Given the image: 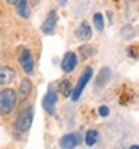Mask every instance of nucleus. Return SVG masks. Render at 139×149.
Returning a JSON list of instances; mask_svg holds the SVG:
<instances>
[{"label":"nucleus","mask_w":139,"mask_h":149,"mask_svg":"<svg viewBox=\"0 0 139 149\" xmlns=\"http://www.w3.org/2000/svg\"><path fill=\"white\" fill-rule=\"evenodd\" d=\"M72 82L69 79H63L60 84H58V93L63 95V97H70V93H72Z\"/></svg>","instance_id":"14"},{"label":"nucleus","mask_w":139,"mask_h":149,"mask_svg":"<svg viewBox=\"0 0 139 149\" xmlns=\"http://www.w3.org/2000/svg\"><path fill=\"white\" fill-rule=\"evenodd\" d=\"M17 81V72L9 66H0V88L9 86Z\"/></svg>","instance_id":"6"},{"label":"nucleus","mask_w":139,"mask_h":149,"mask_svg":"<svg viewBox=\"0 0 139 149\" xmlns=\"http://www.w3.org/2000/svg\"><path fill=\"white\" fill-rule=\"evenodd\" d=\"M6 2H8V5H11V6H15L20 0H6Z\"/></svg>","instance_id":"21"},{"label":"nucleus","mask_w":139,"mask_h":149,"mask_svg":"<svg viewBox=\"0 0 139 149\" xmlns=\"http://www.w3.org/2000/svg\"><path fill=\"white\" fill-rule=\"evenodd\" d=\"M18 104V95L17 91L11 86H2L0 90V116H9L12 112L17 109Z\"/></svg>","instance_id":"2"},{"label":"nucleus","mask_w":139,"mask_h":149,"mask_svg":"<svg viewBox=\"0 0 139 149\" xmlns=\"http://www.w3.org/2000/svg\"><path fill=\"white\" fill-rule=\"evenodd\" d=\"M109 112H111V110H109L108 106H100V107H99V115L102 116V118H106V116L109 115Z\"/></svg>","instance_id":"19"},{"label":"nucleus","mask_w":139,"mask_h":149,"mask_svg":"<svg viewBox=\"0 0 139 149\" xmlns=\"http://www.w3.org/2000/svg\"><path fill=\"white\" fill-rule=\"evenodd\" d=\"M75 36H77L79 40H82V42H88L93 37V29H91V26L87 21H82L79 26H78L77 31H75Z\"/></svg>","instance_id":"12"},{"label":"nucleus","mask_w":139,"mask_h":149,"mask_svg":"<svg viewBox=\"0 0 139 149\" xmlns=\"http://www.w3.org/2000/svg\"><path fill=\"white\" fill-rule=\"evenodd\" d=\"M39 2H41V0H29L30 6H36V5H39Z\"/></svg>","instance_id":"22"},{"label":"nucleus","mask_w":139,"mask_h":149,"mask_svg":"<svg viewBox=\"0 0 139 149\" xmlns=\"http://www.w3.org/2000/svg\"><path fill=\"white\" fill-rule=\"evenodd\" d=\"M18 63H20L21 70L26 73V76H33L34 74V58H33L30 48H24L21 51Z\"/></svg>","instance_id":"4"},{"label":"nucleus","mask_w":139,"mask_h":149,"mask_svg":"<svg viewBox=\"0 0 139 149\" xmlns=\"http://www.w3.org/2000/svg\"><path fill=\"white\" fill-rule=\"evenodd\" d=\"M93 24H94L96 30H99V31H102L105 29V19H103V15L100 12H96L93 15Z\"/></svg>","instance_id":"17"},{"label":"nucleus","mask_w":139,"mask_h":149,"mask_svg":"<svg viewBox=\"0 0 139 149\" xmlns=\"http://www.w3.org/2000/svg\"><path fill=\"white\" fill-rule=\"evenodd\" d=\"M79 54H81V58L82 60H87L88 57H91L94 54V49L91 46H88V45H82L79 48Z\"/></svg>","instance_id":"18"},{"label":"nucleus","mask_w":139,"mask_h":149,"mask_svg":"<svg viewBox=\"0 0 139 149\" xmlns=\"http://www.w3.org/2000/svg\"><path fill=\"white\" fill-rule=\"evenodd\" d=\"M120 34H121L123 39H126V40H132L133 37H135V29H133V26H132V24H127V26L121 27Z\"/></svg>","instance_id":"16"},{"label":"nucleus","mask_w":139,"mask_h":149,"mask_svg":"<svg viewBox=\"0 0 139 149\" xmlns=\"http://www.w3.org/2000/svg\"><path fill=\"white\" fill-rule=\"evenodd\" d=\"M127 52H129V55H130V57H133V58L136 60V58H138V46H136V45L129 46V51H127Z\"/></svg>","instance_id":"20"},{"label":"nucleus","mask_w":139,"mask_h":149,"mask_svg":"<svg viewBox=\"0 0 139 149\" xmlns=\"http://www.w3.org/2000/svg\"><path fill=\"white\" fill-rule=\"evenodd\" d=\"M82 142V137L78 131L75 133H67L65 134L63 137L60 139V148H65V149H72V148H77L79 146Z\"/></svg>","instance_id":"8"},{"label":"nucleus","mask_w":139,"mask_h":149,"mask_svg":"<svg viewBox=\"0 0 139 149\" xmlns=\"http://www.w3.org/2000/svg\"><path fill=\"white\" fill-rule=\"evenodd\" d=\"M57 102H58V93H57V90L54 88L53 85H49L48 90H46V94L44 97V100H42V107L45 109V112L48 115L53 116L55 113Z\"/></svg>","instance_id":"5"},{"label":"nucleus","mask_w":139,"mask_h":149,"mask_svg":"<svg viewBox=\"0 0 139 149\" xmlns=\"http://www.w3.org/2000/svg\"><path fill=\"white\" fill-rule=\"evenodd\" d=\"M97 139H99V133L97 130H88L85 133V137H84V142L87 146H94L97 143Z\"/></svg>","instance_id":"15"},{"label":"nucleus","mask_w":139,"mask_h":149,"mask_svg":"<svg viewBox=\"0 0 139 149\" xmlns=\"http://www.w3.org/2000/svg\"><path fill=\"white\" fill-rule=\"evenodd\" d=\"M91 76H93V67L87 66V67L84 69L82 74L79 76V79H78L77 85H75L73 88H72V93H70V98H72L73 102H78V100H79V97L82 95V93H84V90H85L87 84L90 82Z\"/></svg>","instance_id":"3"},{"label":"nucleus","mask_w":139,"mask_h":149,"mask_svg":"<svg viewBox=\"0 0 139 149\" xmlns=\"http://www.w3.org/2000/svg\"><path fill=\"white\" fill-rule=\"evenodd\" d=\"M32 91H33V82H32L30 76H27V78H24V79L21 81V85H20V88H18V91H17L18 102L24 103V102H26L27 98L30 97Z\"/></svg>","instance_id":"10"},{"label":"nucleus","mask_w":139,"mask_h":149,"mask_svg":"<svg viewBox=\"0 0 139 149\" xmlns=\"http://www.w3.org/2000/svg\"><path fill=\"white\" fill-rule=\"evenodd\" d=\"M61 70L65 73H72L78 66V55L72 52V51H67L65 55H63V60H61Z\"/></svg>","instance_id":"7"},{"label":"nucleus","mask_w":139,"mask_h":149,"mask_svg":"<svg viewBox=\"0 0 139 149\" xmlns=\"http://www.w3.org/2000/svg\"><path fill=\"white\" fill-rule=\"evenodd\" d=\"M61 5L65 6V5H66V0H61Z\"/></svg>","instance_id":"23"},{"label":"nucleus","mask_w":139,"mask_h":149,"mask_svg":"<svg viewBox=\"0 0 139 149\" xmlns=\"http://www.w3.org/2000/svg\"><path fill=\"white\" fill-rule=\"evenodd\" d=\"M57 22H58V15H57V10L53 9V10H49V14L48 17L45 18V21L42 22V31L45 34H53L54 30H55V26H57Z\"/></svg>","instance_id":"11"},{"label":"nucleus","mask_w":139,"mask_h":149,"mask_svg":"<svg viewBox=\"0 0 139 149\" xmlns=\"http://www.w3.org/2000/svg\"><path fill=\"white\" fill-rule=\"evenodd\" d=\"M15 12L18 14V17H21L24 19H29L30 18V12H32L29 0H20V2L15 5Z\"/></svg>","instance_id":"13"},{"label":"nucleus","mask_w":139,"mask_h":149,"mask_svg":"<svg viewBox=\"0 0 139 149\" xmlns=\"http://www.w3.org/2000/svg\"><path fill=\"white\" fill-rule=\"evenodd\" d=\"M111 81V69L109 67H102L99 70L96 81H94V91H102Z\"/></svg>","instance_id":"9"},{"label":"nucleus","mask_w":139,"mask_h":149,"mask_svg":"<svg viewBox=\"0 0 139 149\" xmlns=\"http://www.w3.org/2000/svg\"><path fill=\"white\" fill-rule=\"evenodd\" d=\"M33 118H34V106H33V103H29L17 115L14 125H12V134L17 139H22L29 133L32 124H33Z\"/></svg>","instance_id":"1"}]
</instances>
